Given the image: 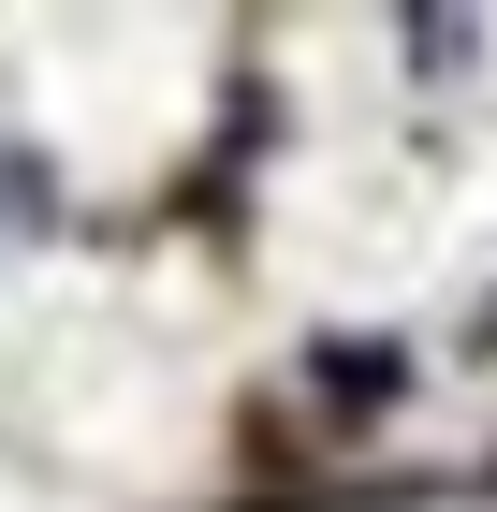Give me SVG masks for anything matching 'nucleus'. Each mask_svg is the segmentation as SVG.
<instances>
[{
	"label": "nucleus",
	"mask_w": 497,
	"mask_h": 512,
	"mask_svg": "<svg viewBox=\"0 0 497 512\" xmlns=\"http://www.w3.org/2000/svg\"><path fill=\"white\" fill-rule=\"evenodd\" d=\"M30 220H44V176H30L15 147H0V235H30Z\"/></svg>",
	"instance_id": "nucleus-1"
}]
</instances>
